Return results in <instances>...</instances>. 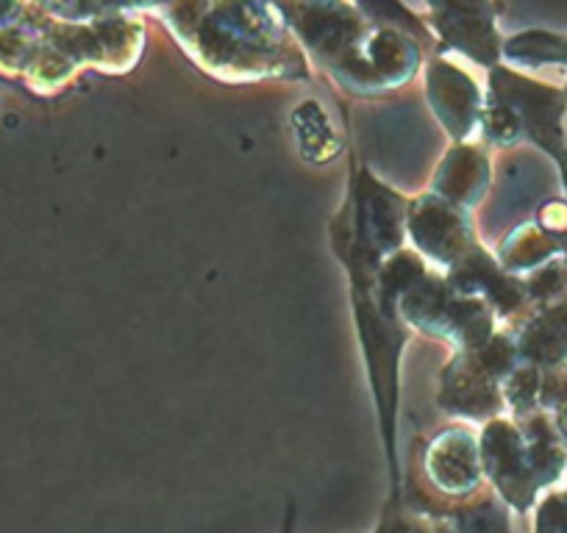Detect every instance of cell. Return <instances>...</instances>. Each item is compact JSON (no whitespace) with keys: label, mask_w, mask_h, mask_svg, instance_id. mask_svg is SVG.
I'll list each match as a JSON object with an SVG mask.
<instances>
[{"label":"cell","mask_w":567,"mask_h":533,"mask_svg":"<svg viewBox=\"0 0 567 533\" xmlns=\"http://www.w3.org/2000/svg\"><path fill=\"white\" fill-rule=\"evenodd\" d=\"M534 533H567V489L548 494L537 509Z\"/></svg>","instance_id":"obj_2"},{"label":"cell","mask_w":567,"mask_h":533,"mask_svg":"<svg viewBox=\"0 0 567 533\" xmlns=\"http://www.w3.org/2000/svg\"><path fill=\"white\" fill-rule=\"evenodd\" d=\"M561 51H565V59H567V40L559 45V53H561ZM559 53H556V56H559ZM556 56H554V59H556Z\"/></svg>","instance_id":"obj_3"},{"label":"cell","mask_w":567,"mask_h":533,"mask_svg":"<svg viewBox=\"0 0 567 533\" xmlns=\"http://www.w3.org/2000/svg\"><path fill=\"white\" fill-rule=\"evenodd\" d=\"M287 533H292V531H290V527H287Z\"/></svg>","instance_id":"obj_4"},{"label":"cell","mask_w":567,"mask_h":533,"mask_svg":"<svg viewBox=\"0 0 567 533\" xmlns=\"http://www.w3.org/2000/svg\"><path fill=\"white\" fill-rule=\"evenodd\" d=\"M482 470L484 464H478L471 437L462 431H451L443 439H437L432 459H429V475H432L434 487L451 498L476 492Z\"/></svg>","instance_id":"obj_1"}]
</instances>
